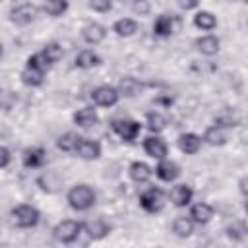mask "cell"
Instances as JSON below:
<instances>
[{"label":"cell","instance_id":"cell-34","mask_svg":"<svg viewBox=\"0 0 248 248\" xmlns=\"http://www.w3.org/2000/svg\"><path fill=\"white\" fill-rule=\"evenodd\" d=\"M227 236H229L231 240H234V242L244 240V236H246V227H244V223H242V221H236V223L229 225V227H227Z\"/></svg>","mask_w":248,"mask_h":248},{"label":"cell","instance_id":"cell-2","mask_svg":"<svg viewBox=\"0 0 248 248\" xmlns=\"http://www.w3.org/2000/svg\"><path fill=\"white\" fill-rule=\"evenodd\" d=\"M12 221L19 227V229H33L39 225L41 221V213L35 205H29V203H19L12 209Z\"/></svg>","mask_w":248,"mask_h":248},{"label":"cell","instance_id":"cell-25","mask_svg":"<svg viewBox=\"0 0 248 248\" xmlns=\"http://www.w3.org/2000/svg\"><path fill=\"white\" fill-rule=\"evenodd\" d=\"M145 124H147V130L153 134V136H159L161 132H165L167 130V116L165 114H161V112H157V110H151V112H147L145 114Z\"/></svg>","mask_w":248,"mask_h":248},{"label":"cell","instance_id":"cell-20","mask_svg":"<svg viewBox=\"0 0 248 248\" xmlns=\"http://www.w3.org/2000/svg\"><path fill=\"white\" fill-rule=\"evenodd\" d=\"M196 48L203 56H215L221 50V39L215 35H202L196 39Z\"/></svg>","mask_w":248,"mask_h":248},{"label":"cell","instance_id":"cell-9","mask_svg":"<svg viewBox=\"0 0 248 248\" xmlns=\"http://www.w3.org/2000/svg\"><path fill=\"white\" fill-rule=\"evenodd\" d=\"M153 172H155V176H157L159 180H163V182H174V180L180 176L182 170H180V165H178L176 161L161 159V161H157Z\"/></svg>","mask_w":248,"mask_h":248},{"label":"cell","instance_id":"cell-14","mask_svg":"<svg viewBox=\"0 0 248 248\" xmlns=\"http://www.w3.org/2000/svg\"><path fill=\"white\" fill-rule=\"evenodd\" d=\"M213 213H215L213 205H209V203H205V202H198V203H192V205H190L188 217L192 219L194 225H207V223L213 219Z\"/></svg>","mask_w":248,"mask_h":248},{"label":"cell","instance_id":"cell-12","mask_svg":"<svg viewBox=\"0 0 248 248\" xmlns=\"http://www.w3.org/2000/svg\"><path fill=\"white\" fill-rule=\"evenodd\" d=\"M79 159L83 161H95L101 157V143L97 140H89V138H81L76 151H74Z\"/></svg>","mask_w":248,"mask_h":248},{"label":"cell","instance_id":"cell-23","mask_svg":"<svg viewBox=\"0 0 248 248\" xmlns=\"http://www.w3.org/2000/svg\"><path fill=\"white\" fill-rule=\"evenodd\" d=\"M138 29H140V25H138V21L132 19V17H120V19H116V21L112 23V31H114L118 37H132V35L138 33Z\"/></svg>","mask_w":248,"mask_h":248},{"label":"cell","instance_id":"cell-4","mask_svg":"<svg viewBox=\"0 0 248 248\" xmlns=\"http://www.w3.org/2000/svg\"><path fill=\"white\" fill-rule=\"evenodd\" d=\"M39 12H41V10H39V6H37V4L21 2V4L12 6V10H10L8 17H10V21H12V23H16V25H29V23H33V21L37 19Z\"/></svg>","mask_w":248,"mask_h":248},{"label":"cell","instance_id":"cell-7","mask_svg":"<svg viewBox=\"0 0 248 248\" xmlns=\"http://www.w3.org/2000/svg\"><path fill=\"white\" fill-rule=\"evenodd\" d=\"M91 101L97 107L108 108V107H114L120 101V95H118L116 87H112V85H99L91 91Z\"/></svg>","mask_w":248,"mask_h":248},{"label":"cell","instance_id":"cell-18","mask_svg":"<svg viewBox=\"0 0 248 248\" xmlns=\"http://www.w3.org/2000/svg\"><path fill=\"white\" fill-rule=\"evenodd\" d=\"M107 37V27L103 23H97V21H91L87 23L83 29H81V39L87 43V45H99L103 43Z\"/></svg>","mask_w":248,"mask_h":248},{"label":"cell","instance_id":"cell-32","mask_svg":"<svg viewBox=\"0 0 248 248\" xmlns=\"http://www.w3.org/2000/svg\"><path fill=\"white\" fill-rule=\"evenodd\" d=\"M240 124V118L234 114V112H231V110H223V112H219L217 116H215V124L213 126H219V128H234V126H238Z\"/></svg>","mask_w":248,"mask_h":248},{"label":"cell","instance_id":"cell-22","mask_svg":"<svg viewBox=\"0 0 248 248\" xmlns=\"http://www.w3.org/2000/svg\"><path fill=\"white\" fill-rule=\"evenodd\" d=\"M202 143H207L211 147H221L227 143V132L219 126H207L202 136Z\"/></svg>","mask_w":248,"mask_h":248},{"label":"cell","instance_id":"cell-27","mask_svg":"<svg viewBox=\"0 0 248 248\" xmlns=\"http://www.w3.org/2000/svg\"><path fill=\"white\" fill-rule=\"evenodd\" d=\"M41 56H43V60L46 62V66L60 62V60H62V56H64L62 45H60V43H56V41L46 43V45L43 46V50H41Z\"/></svg>","mask_w":248,"mask_h":248},{"label":"cell","instance_id":"cell-11","mask_svg":"<svg viewBox=\"0 0 248 248\" xmlns=\"http://www.w3.org/2000/svg\"><path fill=\"white\" fill-rule=\"evenodd\" d=\"M176 25H178V17L174 14H161L153 21V35H157V37H169V35L174 33Z\"/></svg>","mask_w":248,"mask_h":248},{"label":"cell","instance_id":"cell-26","mask_svg":"<svg viewBox=\"0 0 248 248\" xmlns=\"http://www.w3.org/2000/svg\"><path fill=\"white\" fill-rule=\"evenodd\" d=\"M194 25L202 31H213L217 27V17L209 10H198L194 14Z\"/></svg>","mask_w":248,"mask_h":248},{"label":"cell","instance_id":"cell-13","mask_svg":"<svg viewBox=\"0 0 248 248\" xmlns=\"http://www.w3.org/2000/svg\"><path fill=\"white\" fill-rule=\"evenodd\" d=\"M81 231H85L91 240H101L107 234H110V225L105 219L97 217V219H89V221L81 223Z\"/></svg>","mask_w":248,"mask_h":248},{"label":"cell","instance_id":"cell-19","mask_svg":"<svg viewBox=\"0 0 248 248\" xmlns=\"http://www.w3.org/2000/svg\"><path fill=\"white\" fill-rule=\"evenodd\" d=\"M74 124L78 128H93L95 124H99V114L93 107H81L74 112Z\"/></svg>","mask_w":248,"mask_h":248},{"label":"cell","instance_id":"cell-10","mask_svg":"<svg viewBox=\"0 0 248 248\" xmlns=\"http://www.w3.org/2000/svg\"><path fill=\"white\" fill-rule=\"evenodd\" d=\"M167 198L170 200V203H172L174 207H188V205L192 203L194 190H192L188 184H174V186L169 190Z\"/></svg>","mask_w":248,"mask_h":248},{"label":"cell","instance_id":"cell-28","mask_svg":"<svg viewBox=\"0 0 248 248\" xmlns=\"http://www.w3.org/2000/svg\"><path fill=\"white\" fill-rule=\"evenodd\" d=\"M68 8H70V4H68L66 0H46V2H43V4L39 6V10L45 12L46 16H50V17H60V16H64V14L68 12Z\"/></svg>","mask_w":248,"mask_h":248},{"label":"cell","instance_id":"cell-29","mask_svg":"<svg viewBox=\"0 0 248 248\" xmlns=\"http://www.w3.org/2000/svg\"><path fill=\"white\" fill-rule=\"evenodd\" d=\"M79 140H81L79 134H76V132H64L62 136H58L56 147L60 151H64V153H74L76 147H78V143H79Z\"/></svg>","mask_w":248,"mask_h":248},{"label":"cell","instance_id":"cell-21","mask_svg":"<svg viewBox=\"0 0 248 248\" xmlns=\"http://www.w3.org/2000/svg\"><path fill=\"white\" fill-rule=\"evenodd\" d=\"M128 174H130V178H132L134 182L145 184V182H149V178L153 176V169H151L147 163H143V161H134V163H130V167H128Z\"/></svg>","mask_w":248,"mask_h":248},{"label":"cell","instance_id":"cell-6","mask_svg":"<svg viewBox=\"0 0 248 248\" xmlns=\"http://www.w3.org/2000/svg\"><path fill=\"white\" fill-rule=\"evenodd\" d=\"M81 234V223L74 221V219H64L60 223H56V227L52 229V236L62 242V244H72L78 240V236Z\"/></svg>","mask_w":248,"mask_h":248},{"label":"cell","instance_id":"cell-42","mask_svg":"<svg viewBox=\"0 0 248 248\" xmlns=\"http://www.w3.org/2000/svg\"><path fill=\"white\" fill-rule=\"evenodd\" d=\"M2 54H4V46L0 45V58H2Z\"/></svg>","mask_w":248,"mask_h":248},{"label":"cell","instance_id":"cell-15","mask_svg":"<svg viewBox=\"0 0 248 248\" xmlns=\"http://www.w3.org/2000/svg\"><path fill=\"white\" fill-rule=\"evenodd\" d=\"M147 85L143 83V81H140L138 78H122L120 81H118V85H116V91H118V95L120 97H128V99H132V97H138V95H141V91L145 89Z\"/></svg>","mask_w":248,"mask_h":248},{"label":"cell","instance_id":"cell-33","mask_svg":"<svg viewBox=\"0 0 248 248\" xmlns=\"http://www.w3.org/2000/svg\"><path fill=\"white\" fill-rule=\"evenodd\" d=\"M17 103V93L8 89V87H0V110L10 112Z\"/></svg>","mask_w":248,"mask_h":248},{"label":"cell","instance_id":"cell-30","mask_svg":"<svg viewBox=\"0 0 248 248\" xmlns=\"http://www.w3.org/2000/svg\"><path fill=\"white\" fill-rule=\"evenodd\" d=\"M194 227H196V225H194L192 219L186 217V215H180V217H176V219L172 221V232H174L178 238H188V236H192Z\"/></svg>","mask_w":248,"mask_h":248},{"label":"cell","instance_id":"cell-35","mask_svg":"<svg viewBox=\"0 0 248 248\" xmlns=\"http://www.w3.org/2000/svg\"><path fill=\"white\" fill-rule=\"evenodd\" d=\"M87 8L97 14H108L112 10V2L110 0H91V2H87Z\"/></svg>","mask_w":248,"mask_h":248},{"label":"cell","instance_id":"cell-41","mask_svg":"<svg viewBox=\"0 0 248 248\" xmlns=\"http://www.w3.org/2000/svg\"><path fill=\"white\" fill-rule=\"evenodd\" d=\"M246 182H248V178H246V176H242V178H240V182H238V186H240V194H242V196H246Z\"/></svg>","mask_w":248,"mask_h":248},{"label":"cell","instance_id":"cell-1","mask_svg":"<svg viewBox=\"0 0 248 248\" xmlns=\"http://www.w3.org/2000/svg\"><path fill=\"white\" fill-rule=\"evenodd\" d=\"M66 202H68V205L74 211H87V209H91L95 205L97 194H95V190L89 184H83L81 182V184H76V186H72L68 190Z\"/></svg>","mask_w":248,"mask_h":248},{"label":"cell","instance_id":"cell-8","mask_svg":"<svg viewBox=\"0 0 248 248\" xmlns=\"http://www.w3.org/2000/svg\"><path fill=\"white\" fill-rule=\"evenodd\" d=\"M143 151L151 157V159H157V161H161V159H167V153H169V145H167V141L161 138V136H147L145 140H143Z\"/></svg>","mask_w":248,"mask_h":248},{"label":"cell","instance_id":"cell-38","mask_svg":"<svg viewBox=\"0 0 248 248\" xmlns=\"http://www.w3.org/2000/svg\"><path fill=\"white\" fill-rule=\"evenodd\" d=\"M10 161H12V153H10V149L4 147V145H0V169L8 167Z\"/></svg>","mask_w":248,"mask_h":248},{"label":"cell","instance_id":"cell-40","mask_svg":"<svg viewBox=\"0 0 248 248\" xmlns=\"http://www.w3.org/2000/svg\"><path fill=\"white\" fill-rule=\"evenodd\" d=\"M200 4L198 2H180V8L182 10H196Z\"/></svg>","mask_w":248,"mask_h":248},{"label":"cell","instance_id":"cell-31","mask_svg":"<svg viewBox=\"0 0 248 248\" xmlns=\"http://www.w3.org/2000/svg\"><path fill=\"white\" fill-rule=\"evenodd\" d=\"M19 79L23 85L27 87H41L45 83V72L39 70H31V68H23L19 74Z\"/></svg>","mask_w":248,"mask_h":248},{"label":"cell","instance_id":"cell-24","mask_svg":"<svg viewBox=\"0 0 248 248\" xmlns=\"http://www.w3.org/2000/svg\"><path fill=\"white\" fill-rule=\"evenodd\" d=\"M99 64H101V56L97 52L89 50V48L79 50L78 56H76V60H74V66L76 68H81V70H89V68H95Z\"/></svg>","mask_w":248,"mask_h":248},{"label":"cell","instance_id":"cell-37","mask_svg":"<svg viewBox=\"0 0 248 248\" xmlns=\"http://www.w3.org/2000/svg\"><path fill=\"white\" fill-rule=\"evenodd\" d=\"M132 10H134L136 14H140V16H147V14L151 12V4L140 0V2H134V4H132Z\"/></svg>","mask_w":248,"mask_h":248},{"label":"cell","instance_id":"cell-17","mask_svg":"<svg viewBox=\"0 0 248 248\" xmlns=\"http://www.w3.org/2000/svg\"><path fill=\"white\" fill-rule=\"evenodd\" d=\"M176 143H178V149L184 155H196L202 149V136H198L194 132H184V134L178 136Z\"/></svg>","mask_w":248,"mask_h":248},{"label":"cell","instance_id":"cell-39","mask_svg":"<svg viewBox=\"0 0 248 248\" xmlns=\"http://www.w3.org/2000/svg\"><path fill=\"white\" fill-rule=\"evenodd\" d=\"M157 105H165V107H170L172 105V97H157L155 99Z\"/></svg>","mask_w":248,"mask_h":248},{"label":"cell","instance_id":"cell-16","mask_svg":"<svg viewBox=\"0 0 248 248\" xmlns=\"http://www.w3.org/2000/svg\"><path fill=\"white\" fill-rule=\"evenodd\" d=\"M46 165V149L45 147H27L23 151V167L25 169H43Z\"/></svg>","mask_w":248,"mask_h":248},{"label":"cell","instance_id":"cell-3","mask_svg":"<svg viewBox=\"0 0 248 248\" xmlns=\"http://www.w3.org/2000/svg\"><path fill=\"white\" fill-rule=\"evenodd\" d=\"M110 130L124 141H134L141 132V122L134 118H114L110 120Z\"/></svg>","mask_w":248,"mask_h":248},{"label":"cell","instance_id":"cell-5","mask_svg":"<svg viewBox=\"0 0 248 248\" xmlns=\"http://www.w3.org/2000/svg\"><path fill=\"white\" fill-rule=\"evenodd\" d=\"M140 207L147 213H159L165 207V192L157 186H149L140 194Z\"/></svg>","mask_w":248,"mask_h":248},{"label":"cell","instance_id":"cell-36","mask_svg":"<svg viewBox=\"0 0 248 248\" xmlns=\"http://www.w3.org/2000/svg\"><path fill=\"white\" fill-rule=\"evenodd\" d=\"M25 68H31V70H39V72H45V70H46V62L43 60L41 52H35V54H31V56L27 58V62H25Z\"/></svg>","mask_w":248,"mask_h":248}]
</instances>
